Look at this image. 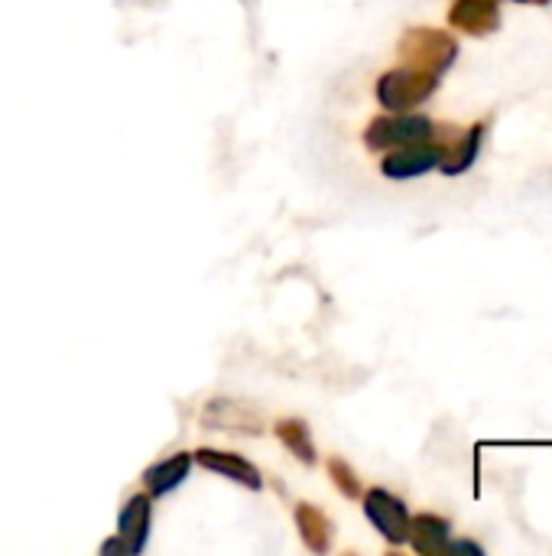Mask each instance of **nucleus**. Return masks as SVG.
Returning <instances> with one entry per match:
<instances>
[{
    "instance_id": "obj_1",
    "label": "nucleus",
    "mask_w": 552,
    "mask_h": 556,
    "mask_svg": "<svg viewBox=\"0 0 552 556\" xmlns=\"http://www.w3.org/2000/svg\"><path fill=\"white\" fill-rule=\"evenodd\" d=\"M436 85H439V75L413 68V65H400V68H390L387 75H381L377 101L387 111H413L436 91Z\"/></svg>"
},
{
    "instance_id": "obj_2",
    "label": "nucleus",
    "mask_w": 552,
    "mask_h": 556,
    "mask_svg": "<svg viewBox=\"0 0 552 556\" xmlns=\"http://www.w3.org/2000/svg\"><path fill=\"white\" fill-rule=\"evenodd\" d=\"M455 55H459L455 39L439 29H410L400 42V62L433 75H442L455 62Z\"/></svg>"
},
{
    "instance_id": "obj_3",
    "label": "nucleus",
    "mask_w": 552,
    "mask_h": 556,
    "mask_svg": "<svg viewBox=\"0 0 552 556\" xmlns=\"http://www.w3.org/2000/svg\"><path fill=\"white\" fill-rule=\"evenodd\" d=\"M436 130V124L426 114H410V111H390L381 114L368 124L364 130V143L368 150H394L413 140H423Z\"/></svg>"
},
{
    "instance_id": "obj_4",
    "label": "nucleus",
    "mask_w": 552,
    "mask_h": 556,
    "mask_svg": "<svg viewBox=\"0 0 552 556\" xmlns=\"http://www.w3.org/2000/svg\"><path fill=\"white\" fill-rule=\"evenodd\" d=\"M442 160V140H436V130L423 140H413V143H403V147H394L381 169L387 179H413V176H423L429 169H436Z\"/></svg>"
},
{
    "instance_id": "obj_5",
    "label": "nucleus",
    "mask_w": 552,
    "mask_h": 556,
    "mask_svg": "<svg viewBox=\"0 0 552 556\" xmlns=\"http://www.w3.org/2000/svg\"><path fill=\"white\" fill-rule=\"evenodd\" d=\"M361 502H364L368 521L384 534V541H390L394 547L407 544V538H410V511L397 495H390L387 489H371L368 495H361Z\"/></svg>"
},
{
    "instance_id": "obj_6",
    "label": "nucleus",
    "mask_w": 552,
    "mask_h": 556,
    "mask_svg": "<svg viewBox=\"0 0 552 556\" xmlns=\"http://www.w3.org/2000/svg\"><path fill=\"white\" fill-rule=\"evenodd\" d=\"M150 525H153V495L146 492V495L127 498V505L117 515V538L124 541L127 554H143Z\"/></svg>"
},
{
    "instance_id": "obj_7",
    "label": "nucleus",
    "mask_w": 552,
    "mask_h": 556,
    "mask_svg": "<svg viewBox=\"0 0 552 556\" xmlns=\"http://www.w3.org/2000/svg\"><path fill=\"white\" fill-rule=\"evenodd\" d=\"M192 459H195L202 469H208V472H215V476H224V479H231V482H238V485H244V489H251V492H260V489H264V476H260V469H257L251 459L238 456V453H224V450H198Z\"/></svg>"
},
{
    "instance_id": "obj_8",
    "label": "nucleus",
    "mask_w": 552,
    "mask_h": 556,
    "mask_svg": "<svg viewBox=\"0 0 552 556\" xmlns=\"http://www.w3.org/2000/svg\"><path fill=\"white\" fill-rule=\"evenodd\" d=\"M202 424L208 430H238L244 437H260L264 433V420L257 417V410H251L247 404L218 397L202 410Z\"/></svg>"
},
{
    "instance_id": "obj_9",
    "label": "nucleus",
    "mask_w": 552,
    "mask_h": 556,
    "mask_svg": "<svg viewBox=\"0 0 552 556\" xmlns=\"http://www.w3.org/2000/svg\"><path fill=\"white\" fill-rule=\"evenodd\" d=\"M293 525L303 538V544L312 551V554H329L332 551V541H335V528L329 521V515L309 502L296 505L293 508Z\"/></svg>"
},
{
    "instance_id": "obj_10",
    "label": "nucleus",
    "mask_w": 552,
    "mask_h": 556,
    "mask_svg": "<svg viewBox=\"0 0 552 556\" xmlns=\"http://www.w3.org/2000/svg\"><path fill=\"white\" fill-rule=\"evenodd\" d=\"M189 469H192V453H176V456H169V459L150 466V469L143 472V485H146V492H150L153 498L169 495V492H176V489L189 479Z\"/></svg>"
},
{
    "instance_id": "obj_11",
    "label": "nucleus",
    "mask_w": 552,
    "mask_h": 556,
    "mask_svg": "<svg viewBox=\"0 0 552 556\" xmlns=\"http://www.w3.org/2000/svg\"><path fill=\"white\" fill-rule=\"evenodd\" d=\"M482 134H485V127H482V124H475V127H468L465 134H455L452 140H442V160H439V169H442V173H449V176L465 173V169L475 163V156H478Z\"/></svg>"
},
{
    "instance_id": "obj_12",
    "label": "nucleus",
    "mask_w": 552,
    "mask_h": 556,
    "mask_svg": "<svg viewBox=\"0 0 552 556\" xmlns=\"http://www.w3.org/2000/svg\"><path fill=\"white\" fill-rule=\"evenodd\" d=\"M449 521L439 518V515H416L410 518V544L413 551L420 554H446L452 544H449Z\"/></svg>"
},
{
    "instance_id": "obj_13",
    "label": "nucleus",
    "mask_w": 552,
    "mask_h": 556,
    "mask_svg": "<svg viewBox=\"0 0 552 556\" xmlns=\"http://www.w3.org/2000/svg\"><path fill=\"white\" fill-rule=\"evenodd\" d=\"M449 20L462 33H491L498 29V3L495 0H455Z\"/></svg>"
},
{
    "instance_id": "obj_14",
    "label": "nucleus",
    "mask_w": 552,
    "mask_h": 556,
    "mask_svg": "<svg viewBox=\"0 0 552 556\" xmlns=\"http://www.w3.org/2000/svg\"><path fill=\"white\" fill-rule=\"evenodd\" d=\"M277 437L280 443L303 463V466H316L319 453H316V443H312V433L306 427V420H296V417H286L277 424Z\"/></svg>"
},
{
    "instance_id": "obj_15",
    "label": "nucleus",
    "mask_w": 552,
    "mask_h": 556,
    "mask_svg": "<svg viewBox=\"0 0 552 556\" xmlns=\"http://www.w3.org/2000/svg\"><path fill=\"white\" fill-rule=\"evenodd\" d=\"M329 479H332V485L345 495V498H361L364 495V489H361V479L355 476V469L345 463V459H329Z\"/></svg>"
},
{
    "instance_id": "obj_16",
    "label": "nucleus",
    "mask_w": 552,
    "mask_h": 556,
    "mask_svg": "<svg viewBox=\"0 0 552 556\" xmlns=\"http://www.w3.org/2000/svg\"><path fill=\"white\" fill-rule=\"evenodd\" d=\"M517 3H550V0H517Z\"/></svg>"
}]
</instances>
